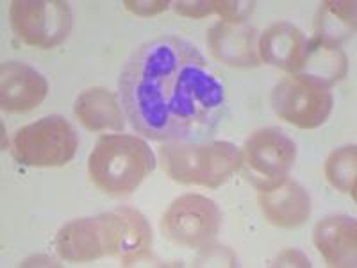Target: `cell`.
<instances>
[{"label": "cell", "mask_w": 357, "mask_h": 268, "mask_svg": "<svg viewBox=\"0 0 357 268\" xmlns=\"http://www.w3.org/2000/svg\"><path fill=\"white\" fill-rule=\"evenodd\" d=\"M334 97L329 88L298 75L286 77L273 88L275 114L298 129H317L333 113Z\"/></svg>", "instance_id": "cell-9"}, {"label": "cell", "mask_w": 357, "mask_h": 268, "mask_svg": "<svg viewBox=\"0 0 357 268\" xmlns=\"http://www.w3.org/2000/svg\"><path fill=\"white\" fill-rule=\"evenodd\" d=\"M73 113L88 131H122L126 127V117L116 95L107 88L84 89L73 104Z\"/></svg>", "instance_id": "cell-15"}, {"label": "cell", "mask_w": 357, "mask_h": 268, "mask_svg": "<svg viewBox=\"0 0 357 268\" xmlns=\"http://www.w3.org/2000/svg\"><path fill=\"white\" fill-rule=\"evenodd\" d=\"M296 159V145L277 127L250 134L241 149V170L259 191L279 186L288 179Z\"/></svg>", "instance_id": "cell-6"}, {"label": "cell", "mask_w": 357, "mask_h": 268, "mask_svg": "<svg viewBox=\"0 0 357 268\" xmlns=\"http://www.w3.org/2000/svg\"><path fill=\"white\" fill-rule=\"evenodd\" d=\"M49 95L43 73L22 61H6L0 66V106L6 113L25 114L41 106Z\"/></svg>", "instance_id": "cell-10"}, {"label": "cell", "mask_w": 357, "mask_h": 268, "mask_svg": "<svg viewBox=\"0 0 357 268\" xmlns=\"http://www.w3.org/2000/svg\"><path fill=\"white\" fill-rule=\"evenodd\" d=\"M155 168L149 143L134 134L102 136L88 158L91 183L109 197H127Z\"/></svg>", "instance_id": "cell-3"}, {"label": "cell", "mask_w": 357, "mask_h": 268, "mask_svg": "<svg viewBox=\"0 0 357 268\" xmlns=\"http://www.w3.org/2000/svg\"><path fill=\"white\" fill-rule=\"evenodd\" d=\"M325 177L333 188L350 193L356 199L357 151L354 145L341 147L329 154L325 161Z\"/></svg>", "instance_id": "cell-19"}, {"label": "cell", "mask_w": 357, "mask_h": 268, "mask_svg": "<svg viewBox=\"0 0 357 268\" xmlns=\"http://www.w3.org/2000/svg\"><path fill=\"white\" fill-rule=\"evenodd\" d=\"M272 267H302V268H309L311 267V261L309 258L305 256L304 252L296 251V248H288L282 254L273 260Z\"/></svg>", "instance_id": "cell-22"}, {"label": "cell", "mask_w": 357, "mask_h": 268, "mask_svg": "<svg viewBox=\"0 0 357 268\" xmlns=\"http://www.w3.org/2000/svg\"><path fill=\"white\" fill-rule=\"evenodd\" d=\"M257 202L268 222L280 229L301 228L311 216V197L307 190L291 179H286L272 190L259 191Z\"/></svg>", "instance_id": "cell-13"}, {"label": "cell", "mask_w": 357, "mask_h": 268, "mask_svg": "<svg viewBox=\"0 0 357 268\" xmlns=\"http://www.w3.org/2000/svg\"><path fill=\"white\" fill-rule=\"evenodd\" d=\"M349 59L340 49V45H329L312 38L307 43V50L301 66L293 75L304 77L307 81L329 88L340 82L347 75Z\"/></svg>", "instance_id": "cell-16"}, {"label": "cell", "mask_w": 357, "mask_h": 268, "mask_svg": "<svg viewBox=\"0 0 357 268\" xmlns=\"http://www.w3.org/2000/svg\"><path fill=\"white\" fill-rule=\"evenodd\" d=\"M236 254L225 245H206L200 248L193 267H236Z\"/></svg>", "instance_id": "cell-20"}, {"label": "cell", "mask_w": 357, "mask_h": 268, "mask_svg": "<svg viewBox=\"0 0 357 268\" xmlns=\"http://www.w3.org/2000/svg\"><path fill=\"white\" fill-rule=\"evenodd\" d=\"M13 31L29 47L54 49L72 33V9L65 0H13Z\"/></svg>", "instance_id": "cell-7"}, {"label": "cell", "mask_w": 357, "mask_h": 268, "mask_svg": "<svg viewBox=\"0 0 357 268\" xmlns=\"http://www.w3.org/2000/svg\"><path fill=\"white\" fill-rule=\"evenodd\" d=\"M356 33V2L354 0H325L314 18L317 40L340 45Z\"/></svg>", "instance_id": "cell-17"}, {"label": "cell", "mask_w": 357, "mask_h": 268, "mask_svg": "<svg viewBox=\"0 0 357 268\" xmlns=\"http://www.w3.org/2000/svg\"><path fill=\"white\" fill-rule=\"evenodd\" d=\"M222 228V211L204 195L186 193L175 199L161 220V231L172 244L202 248L213 244Z\"/></svg>", "instance_id": "cell-8"}, {"label": "cell", "mask_w": 357, "mask_h": 268, "mask_svg": "<svg viewBox=\"0 0 357 268\" xmlns=\"http://www.w3.org/2000/svg\"><path fill=\"white\" fill-rule=\"evenodd\" d=\"M118 91L136 133L154 142H204L225 114V84L195 45L159 34L134 50Z\"/></svg>", "instance_id": "cell-1"}, {"label": "cell", "mask_w": 357, "mask_h": 268, "mask_svg": "<svg viewBox=\"0 0 357 268\" xmlns=\"http://www.w3.org/2000/svg\"><path fill=\"white\" fill-rule=\"evenodd\" d=\"M309 40L296 25L275 22L264 29L257 41L259 59L266 65L295 73L307 50Z\"/></svg>", "instance_id": "cell-14"}, {"label": "cell", "mask_w": 357, "mask_h": 268, "mask_svg": "<svg viewBox=\"0 0 357 268\" xmlns=\"http://www.w3.org/2000/svg\"><path fill=\"white\" fill-rule=\"evenodd\" d=\"M79 149V134L63 117H43L17 131L13 156L20 165L36 168L63 167Z\"/></svg>", "instance_id": "cell-5"}, {"label": "cell", "mask_w": 357, "mask_h": 268, "mask_svg": "<svg viewBox=\"0 0 357 268\" xmlns=\"http://www.w3.org/2000/svg\"><path fill=\"white\" fill-rule=\"evenodd\" d=\"M257 31L248 24L218 22L207 33V45L216 61L234 68H254L261 63Z\"/></svg>", "instance_id": "cell-11"}, {"label": "cell", "mask_w": 357, "mask_h": 268, "mask_svg": "<svg viewBox=\"0 0 357 268\" xmlns=\"http://www.w3.org/2000/svg\"><path fill=\"white\" fill-rule=\"evenodd\" d=\"M256 9L254 2H241V0H178L174 2V11L181 17L206 18L209 15H218L223 22L243 24Z\"/></svg>", "instance_id": "cell-18"}, {"label": "cell", "mask_w": 357, "mask_h": 268, "mask_svg": "<svg viewBox=\"0 0 357 268\" xmlns=\"http://www.w3.org/2000/svg\"><path fill=\"white\" fill-rule=\"evenodd\" d=\"M312 244L329 267L354 268L357 261V223L347 215L321 218L312 231Z\"/></svg>", "instance_id": "cell-12"}, {"label": "cell", "mask_w": 357, "mask_h": 268, "mask_svg": "<svg viewBox=\"0 0 357 268\" xmlns=\"http://www.w3.org/2000/svg\"><path fill=\"white\" fill-rule=\"evenodd\" d=\"M161 165L174 181L220 188L241 167V149L231 142H167Z\"/></svg>", "instance_id": "cell-4"}, {"label": "cell", "mask_w": 357, "mask_h": 268, "mask_svg": "<svg viewBox=\"0 0 357 268\" xmlns=\"http://www.w3.org/2000/svg\"><path fill=\"white\" fill-rule=\"evenodd\" d=\"M127 11L138 15V17H155L159 13L167 11L170 2L168 0H126L123 2Z\"/></svg>", "instance_id": "cell-21"}, {"label": "cell", "mask_w": 357, "mask_h": 268, "mask_svg": "<svg viewBox=\"0 0 357 268\" xmlns=\"http://www.w3.org/2000/svg\"><path fill=\"white\" fill-rule=\"evenodd\" d=\"M152 247V229L145 216L130 206L72 220L56 234V252L70 263H88L116 256L129 265Z\"/></svg>", "instance_id": "cell-2"}]
</instances>
